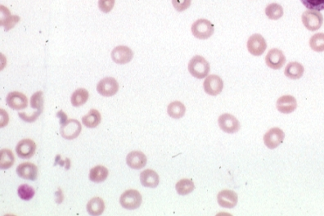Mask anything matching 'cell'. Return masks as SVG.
Here are the masks:
<instances>
[{"instance_id": "obj_1", "label": "cell", "mask_w": 324, "mask_h": 216, "mask_svg": "<svg viewBox=\"0 0 324 216\" xmlns=\"http://www.w3.org/2000/svg\"><path fill=\"white\" fill-rule=\"evenodd\" d=\"M210 63L204 57L197 55L188 63V71L196 79H204L210 72Z\"/></svg>"}, {"instance_id": "obj_2", "label": "cell", "mask_w": 324, "mask_h": 216, "mask_svg": "<svg viewBox=\"0 0 324 216\" xmlns=\"http://www.w3.org/2000/svg\"><path fill=\"white\" fill-rule=\"evenodd\" d=\"M192 33L198 39H207L215 32L213 24L206 19H198L192 25Z\"/></svg>"}, {"instance_id": "obj_3", "label": "cell", "mask_w": 324, "mask_h": 216, "mask_svg": "<svg viewBox=\"0 0 324 216\" xmlns=\"http://www.w3.org/2000/svg\"><path fill=\"white\" fill-rule=\"evenodd\" d=\"M302 22L306 29L311 31L320 30L324 23V16L319 11L308 10L304 11L302 16Z\"/></svg>"}, {"instance_id": "obj_4", "label": "cell", "mask_w": 324, "mask_h": 216, "mask_svg": "<svg viewBox=\"0 0 324 216\" xmlns=\"http://www.w3.org/2000/svg\"><path fill=\"white\" fill-rule=\"evenodd\" d=\"M142 196L139 192L134 189H129L120 196V203L125 209H138L142 204Z\"/></svg>"}, {"instance_id": "obj_5", "label": "cell", "mask_w": 324, "mask_h": 216, "mask_svg": "<svg viewBox=\"0 0 324 216\" xmlns=\"http://www.w3.org/2000/svg\"><path fill=\"white\" fill-rule=\"evenodd\" d=\"M247 50L256 57L263 54L267 48V43L261 34H254L247 40Z\"/></svg>"}, {"instance_id": "obj_6", "label": "cell", "mask_w": 324, "mask_h": 216, "mask_svg": "<svg viewBox=\"0 0 324 216\" xmlns=\"http://www.w3.org/2000/svg\"><path fill=\"white\" fill-rule=\"evenodd\" d=\"M218 122L221 130L228 134H234L240 130V122L231 114H223L219 117Z\"/></svg>"}, {"instance_id": "obj_7", "label": "cell", "mask_w": 324, "mask_h": 216, "mask_svg": "<svg viewBox=\"0 0 324 216\" xmlns=\"http://www.w3.org/2000/svg\"><path fill=\"white\" fill-rule=\"evenodd\" d=\"M81 124L79 123L77 120L70 119L61 125L60 133L64 139L71 140L79 136L81 132Z\"/></svg>"}, {"instance_id": "obj_8", "label": "cell", "mask_w": 324, "mask_h": 216, "mask_svg": "<svg viewBox=\"0 0 324 216\" xmlns=\"http://www.w3.org/2000/svg\"><path fill=\"white\" fill-rule=\"evenodd\" d=\"M285 134L279 128H273L264 136V142L268 148L275 149L284 142Z\"/></svg>"}, {"instance_id": "obj_9", "label": "cell", "mask_w": 324, "mask_h": 216, "mask_svg": "<svg viewBox=\"0 0 324 216\" xmlns=\"http://www.w3.org/2000/svg\"><path fill=\"white\" fill-rule=\"evenodd\" d=\"M265 62L270 68L274 70H279L284 66L286 62V57L283 51L279 48H273L269 51L266 57Z\"/></svg>"}, {"instance_id": "obj_10", "label": "cell", "mask_w": 324, "mask_h": 216, "mask_svg": "<svg viewBox=\"0 0 324 216\" xmlns=\"http://www.w3.org/2000/svg\"><path fill=\"white\" fill-rule=\"evenodd\" d=\"M204 90L209 95H219L224 89L222 79L216 75H208L203 83Z\"/></svg>"}, {"instance_id": "obj_11", "label": "cell", "mask_w": 324, "mask_h": 216, "mask_svg": "<svg viewBox=\"0 0 324 216\" xmlns=\"http://www.w3.org/2000/svg\"><path fill=\"white\" fill-rule=\"evenodd\" d=\"M118 90H119V84L116 79L112 77H106L102 79L97 85V91L104 97H111L115 95Z\"/></svg>"}, {"instance_id": "obj_12", "label": "cell", "mask_w": 324, "mask_h": 216, "mask_svg": "<svg viewBox=\"0 0 324 216\" xmlns=\"http://www.w3.org/2000/svg\"><path fill=\"white\" fill-rule=\"evenodd\" d=\"M134 57V52L127 46H117L111 52V58L120 65L129 63Z\"/></svg>"}, {"instance_id": "obj_13", "label": "cell", "mask_w": 324, "mask_h": 216, "mask_svg": "<svg viewBox=\"0 0 324 216\" xmlns=\"http://www.w3.org/2000/svg\"><path fill=\"white\" fill-rule=\"evenodd\" d=\"M36 144L31 139H23L16 147V154L22 159H29L34 156Z\"/></svg>"}, {"instance_id": "obj_14", "label": "cell", "mask_w": 324, "mask_h": 216, "mask_svg": "<svg viewBox=\"0 0 324 216\" xmlns=\"http://www.w3.org/2000/svg\"><path fill=\"white\" fill-rule=\"evenodd\" d=\"M217 201L219 205L224 208L232 209L238 204V194L232 190H223L220 192L217 196Z\"/></svg>"}, {"instance_id": "obj_15", "label": "cell", "mask_w": 324, "mask_h": 216, "mask_svg": "<svg viewBox=\"0 0 324 216\" xmlns=\"http://www.w3.org/2000/svg\"><path fill=\"white\" fill-rule=\"evenodd\" d=\"M7 103L11 109L22 110L27 107L28 99L26 96L20 92H11L6 98Z\"/></svg>"}, {"instance_id": "obj_16", "label": "cell", "mask_w": 324, "mask_h": 216, "mask_svg": "<svg viewBox=\"0 0 324 216\" xmlns=\"http://www.w3.org/2000/svg\"><path fill=\"white\" fill-rule=\"evenodd\" d=\"M16 174L21 179L34 181L38 176V168L33 163H29V162L21 163L16 168Z\"/></svg>"}, {"instance_id": "obj_17", "label": "cell", "mask_w": 324, "mask_h": 216, "mask_svg": "<svg viewBox=\"0 0 324 216\" xmlns=\"http://www.w3.org/2000/svg\"><path fill=\"white\" fill-rule=\"evenodd\" d=\"M297 102L293 96H282L277 101V108L281 113H292L297 109Z\"/></svg>"}, {"instance_id": "obj_18", "label": "cell", "mask_w": 324, "mask_h": 216, "mask_svg": "<svg viewBox=\"0 0 324 216\" xmlns=\"http://www.w3.org/2000/svg\"><path fill=\"white\" fill-rule=\"evenodd\" d=\"M126 163L130 168L140 170L147 164V157L141 152L134 151L128 154L126 157Z\"/></svg>"}, {"instance_id": "obj_19", "label": "cell", "mask_w": 324, "mask_h": 216, "mask_svg": "<svg viewBox=\"0 0 324 216\" xmlns=\"http://www.w3.org/2000/svg\"><path fill=\"white\" fill-rule=\"evenodd\" d=\"M305 68L302 64L300 62H293L287 65L284 74L289 79L298 80L303 76Z\"/></svg>"}, {"instance_id": "obj_20", "label": "cell", "mask_w": 324, "mask_h": 216, "mask_svg": "<svg viewBox=\"0 0 324 216\" xmlns=\"http://www.w3.org/2000/svg\"><path fill=\"white\" fill-rule=\"evenodd\" d=\"M141 184L146 188H156L159 185V176L152 170H146L140 174Z\"/></svg>"}, {"instance_id": "obj_21", "label": "cell", "mask_w": 324, "mask_h": 216, "mask_svg": "<svg viewBox=\"0 0 324 216\" xmlns=\"http://www.w3.org/2000/svg\"><path fill=\"white\" fill-rule=\"evenodd\" d=\"M105 204L102 198H93L87 204V212L90 216H98L104 212Z\"/></svg>"}, {"instance_id": "obj_22", "label": "cell", "mask_w": 324, "mask_h": 216, "mask_svg": "<svg viewBox=\"0 0 324 216\" xmlns=\"http://www.w3.org/2000/svg\"><path fill=\"white\" fill-rule=\"evenodd\" d=\"M108 177V170L105 166H97L91 169L89 179L93 183H102Z\"/></svg>"}, {"instance_id": "obj_23", "label": "cell", "mask_w": 324, "mask_h": 216, "mask_svg": "<svg viewBox=\"0 0 324 216\" xmlns=\"http://www.w3.org/2000/svg\"><path fill=\"white\" fill-rule=\"evenodd\" d=\"M102 116L98 111L95 109L90 110V112L82 118V123L87 128H95L101 123Z\"/></svg>"}, {"instance_id": "obj_24", "label": "cell", "mask_w": 324, "mask_h": 216, "mask_svg": "<svg viewBox=\"0 0 324 216\" xmlns=\"http://www.w3.org/2000/svg\"><path fill=\"white\" fill-rule=\"evenodd\" d=\"M1 9L3 11V13L1 11V14H3V18H1V25L7 31L13 28L16 23L20 21V17L18 16H11L10 11L3 6H1Z\"/></svg>"}, {"instance_id": "obj_25", "label": "cell", "mask_w": 324, "mask_h": 216, "mask_svg": "<svg viewBox=\"0 0 324 216\" xmlns=\"http://www.w3.org/2000/svg\"><path fill=\"white\" fill-rule=\"evenodd\" d=\"M167 112L171 118L180 119L186 112V107L181 102L175 101L168 106Z\"/></svg>"}, {"instance_id": "obj_26", "label": "cell", "mask_w": 324, "mask_h": 216, "mask_svg": "<svg viewBox=\"0 0 324 216\" xmlns=\"http://www.w3.org/2000/svg\"><path fill=\"white\" fill-rule=\"evenodd\" d=\"M265 14L270 20H279L284 16V8L279 3H270L265 7Z\"/></svg>"}, {"instance_id": "obj_27", "label": "cell", "mask_w": 324, "mask_h": 216, "mask_svg": "<svg viewBox=\"0 0 324 216\" xmlns=\"http://www.w3.org/2000/svg\"><path fill=\"white\" fill-rule=\"evenodd\" d=\"M88 92L85 89H78L73 93L70 101L74 107H80L88 101Z\"/></svg>"}, {"instance_id": "obj_28", "label": "cell", "mask_w": 324, "mask_h": 216, "mask_svg": "<svg viewBox=\"0 0 324 216\" xmlns=\"http://www.w3.org/2000/svg\"><path fill=\"white\" fill-rule=\"evenodd\" d=\"M175 189L179 195L186 196L191 194L195 189V185L192 180L184 179L177 183Z\"/></svg>"}, {"instance_id": "obj_29", "label": "cell", "mask_w": 324, "mask_h": 216, "mask_svg": "<svg viewBox=\"0 0 324 216\" xmlns=\"http://www.w3.org/2000/svg\"><path fill=\"white\" fill-rule=\"evenodd\" d=\"M14 155L8 149H2L0 152V168L7 170L14 164Z\"/></svg>"}, {"instance_id": "obj_30", "label": "cell", "mask_w": 324, "mask_h": 216, "mask_svg": "<svg viewBox=\"0 0 324 216\" xmlns=\"http://www.w3.org/2000/svg\"><path fill=\"white\" fill-rule=\"evenodd\" d=\"M310 46L315 52H324V33L314 34L310 39Z\"/></svg>"}, {"instance_id": "obj_31", "label": "cell", "mask_w": 324, "mask_h": 216, "mask_svg": "<svg viewBox=\"0 0 324 216\" xmlns=\"http://www.w3.org/2000/svg\"><path fill=\"white\" fill-rule=\"evenodd\" d=\"M17 194H18L19 198L20 199L24 201H29L34 198L35 191L32 187L29 186V185H21L19 186L18 189H17Z\"/></svg>"}, {"instance_id": "obj_32", "label": "cell", "mask_w": 324, "mask_h": 216, "mask_svg": "<svg viewBox=\"0 0 324 216\" xmlns=\"http://www.w3.org/2000/svg\"><path fill=\"white\" fill-rule=\"evenodd\" d=\"M30 106L33 109L37 110L42 112L43 107V92L38 91L34 93L30 98Z\"/></svg>"}, {"instance_id": "obj_33", "label": "cell", "mask_w": 324, "mask_h": 216, "mask_svg": "<svg viewBox=\"0 0 324 216\" xmlns=\"http://www.w3.org/2000/svg\"><path fill=\"white\" fill-rule=\"evenodd\" d=\"M306 8L315 11L324 10V0H301Z\"/></svg>"}, {"instance_id": "obj_34", "label": "cell", "mask_w": 324, "mask_h": 216, "mask_svg": "<svg viewBox=\"0 0 324 216\" xmlns=\"http://www.w3.org/2000/svg\"><path fill=\"white\" fill-rule=\"evenodd\" d=\"M192 0H172V4L175 10L178 11H184L191 6Z\"/></svg>"}, {"instance_id": "obj_35", "label": "cell", "mask_w": 324, "mask_h": 216, "mask_svg": "<svg viewBox=\"0 0 324 216\" xmlns=\"http://www.w3.org/2000/svg\"><path fill=\"white\" fill-rule=\"evenodd\" d=\"M114 5H115V0H99L98 1L99 9L104 13L110 12L113 8Z\"/></svg>"}, {"instance_id": "obj_36", "label": "cell", "mask_w": 324, "mask_h": 216, "mask_svg": "<svg viewBox=\"0 0 324 216\" xmlns=\"http://www.w3.org/2000/svg\"><path fill=\"white\" fill-rule=\"evenodd\" d=\"M40 114L41 112L37 111V112H34V113L30 115V116H27L25 113H19V116L22 119L23 121H26V122H33L39 117Z\"/></svg>"}, {"instance_id": "obj_37", "label": "cell", "mask_w": 324, "mask_h": 216, "mask_svg": "<svg viewBox=\"0 0 324 216\" xmlns=\"http://www.w3.org/2000/svg\"><path fill=\"white\" fill-rule=\"evenodd\" d=\"M57 116L59 119H60V124H61V125L65 123V122L67 121V116H66V114L64 113L62 111H60V112L57 114Z\"/></svg>"}, {"instance_id": "obj_38", "label": "cell", "mask_w": 324, "mask_h": 216, "mask_svg": "<svg viewBox=\"0 0 324 216\" xmlns=\"http://www.w3.org/2000/svg\"><path fill=\"white\" fill-rule=\"evenodd\" d=\"M56 196H57V198H56V202H57V203L60 204V203H62V201H63V194H62L61 189H58V191L56 193Z\"/></svg>"}]
</instances>
